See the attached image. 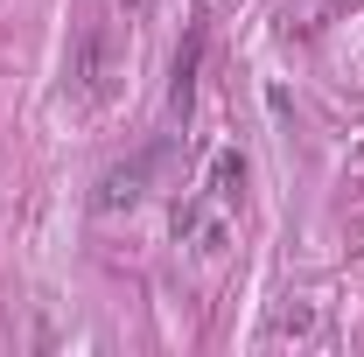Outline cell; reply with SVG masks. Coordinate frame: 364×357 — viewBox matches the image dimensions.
Wrapping results in <instances>:
<instances>
[{"instance_id": "7a4b0ae2", "label": "cell", "mask_w": 364, "mask_h": 357, "mask_svg": "<svg viewBox=\"0 0 364 357\" xmlns=\"http://www.w3.org/2000/svg\"><path fill=\"white\" fill-rule=\"evenodd\" d=\"M147 176H154V154H134L127 169H105V182H98V196H91V203H98L105 218H112V211H134L140 189H147Z\"/></svg>"}, {"instance_id": "6da1fadb", "label": "cell", "mask_w": 364, "mask_h": 357, "mask_svg": "<svg viewBox=\"0 0 364 357\" xmlns=\"http://www.w3.org/2000/svg\"><path fill=\"white\" fill-rule=\"evenodd\" d=\"M127 28H134V21H119V14H105V7H91L85 21H77V36H70V91H77V98L98 105V98L112 91Z\"/></svg>"}, {"instance_id": "277c9868", "label": "cell", "mask_w": 364, "mask_h": 357, "mask_svg": "<svg viewBox=\"0 0 364 357\" xmlns=\"http://www.w3.org/2000/svg\"><path fill=\"white\" fill-rule=\"evenodd\" d=\"M238 196H245V161H238V154L225 147V154L210 161V203H218V211H231Z\"/></svg>"}, {"instance_id": "3957f363", "label": "cell", "mask_w": 364, "mask_h": 357, "mask_svg": "<svg viewBox=\"0 0 364 357\" xmlns=\"http://www.w3.org/2000/svg\"><path fill=\"white\" fill-rule=\"evenodd\" d=\"M196 63H203V28H189V43L176 49V78H168V112H182V119L196 98Z\"/></svg>"}]
</instances>
